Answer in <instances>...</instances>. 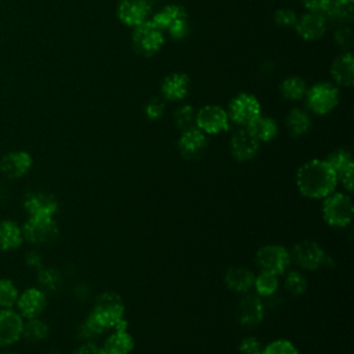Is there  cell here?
<instances>
[{
    "mask_svg": "<svg viewBox=\"0 0 354 354\" xmlns=\"http://www.w3.org/2000/svg\"><path fill=\"white\" fill-rule=\"evenodd\" d=\"M48 354H55V353H48Z\"/></svg>",
    "mask_w": 354,
    "mask_h": 354,
    "instance_id": "47",
    "label": "cell"
},
{
    "mask_svg": "<svg viewBox=\"0 0 354 354\" xmlns=\"http://www.w3.org/2000/svg\"><path fill=\"white\" fill-rule=\"evenodd\" d=\"M322 218L330 227H346L351 223L354 216V207L351 198L343 192H332L324 198Z\"/></svg>",
    "mask_w": 354,
    "mask_h": 354,
    "instance_id": "3",
    "label": "cell"
},
{
    "mask_svg": "<svg viewBox=\"0 0 354 354\" xmlns=\"http://www.w3.org/2000/svg\"><path fill=\"white\" fill-rule=\"evenodd\" d=\"M73 354H102L101 347L97 346L93 342H84L82 346H79Z\"/></svg>",
    "mask_w": 354,
    "mask_h": 354,
    "instance_id": "42",
    "label": "cell"
},
{
    "mask_svg": "<svg viewBox=\"0 0 354 354\" xmlns=\"http://www.w3.org/2000/svg\"><path fill=\"white\" fill-rule=\"evenodd\" d=\"M246 129L259 142H268L278 134L277 123L271 118L261 115L257 116L250 124H248Z\"/></svg>",
    "mask_w": 354,
    "mask_h": 354,
    "instance_id": "27",
    "label": "cell"
},
{
    "mask_svg": "<svg viewBox=\"0 0 354 354\" xmlns=\"http://www.w3.org/2000/svg\"><path fill=\"white\" fill-rule=\"evenodd\" d=\"M326 19H330L336 24H348L353 18L351 4H344L337 0H330L329 4L322 11Z\"/></svg>",
    "mask_w": 354,
    "mask_h": 354,
    "instance_id": "29",
    "label": "cell"
},
{
    "mask_svg": "<svg viewBox=\"0 0 354 354\" xmlns=\"http://www.w3.org/2000/svg\"><path fill=\"white\" fill-rule=\"evenodd\" d=\"M24 207L29 216L54 217L58 212V202L51 194L29 192L24 199Z\"/></svg>",
    "mask_w": 354,
    "mask_h": 354,
    "instance_id": "18",
    "label": "cell"
},
{
    "mask_svg": "<svg viewBox=\"0 0 354 354\" xmlns=\"http://www.w3.org/2000/svg\"><path fill=\"white\" fill-rule=\"evenodd\" d=\"M283 286L293 296H303L307 292V289H308L307 278L303 275V272H300L297 270L289 271L285 275Z\"/></svg>",
    "mask_w": 354,
    "mask_h": 354,
    "instance_id": "33",
    "label": "cell"
},
{
    "mask_svg": "<svg viewBox=\"0 0 354 354\" xmlns=\"http://www.w3.org/2000/svg\"><path fill=\"white\" fill-rule=\"evenodd\" d=\"M48 325L41 321L39 317L29 318L26 322H24L22 328V336L26 337L30 342H41L48 336Z\"/></svg>",
    "mask_w": 354,
    "mask_h": 354,
    "instance_id": "31",
    "label": "cell"
},
{
    "mask_svg": "<svg viewBox=\"0 0 354 354\" xmlns=\"http://www.w3.org/2000/svg\"><path fill=\"white\" fill-rule=\"evenodd\" d=\"M335 170L337 183H342L347 192L353 191L354 187V160L348 151L336 149L325 159Z\"/></svg>",
    "mask_w": 354,
    "mask_h": 354,
    "instance_id": "13",
    "label": "cell"
},
{
    "mask_svg": "<svg viewBox=\"0 0 354 354\" xmlns=\"http://www.w3.org/2000/svg\"><path fill=\"white\" fill-rule=\"evenodd\" d=\"M163 41L162 30L152 21H144L134 28L133 48L140 55L149 57L156 54L162 48Z\"/></svg>",
    "mask_w": 354,
    "mask_h": 354,
    "instance_id": "7",
    "label": "cell"
},
{
    "mask_svg": "<svg viewBox=\"0 0 354 354\" xmlns=\"http://www.w3.org/2000/svg\"><path fill=\"white\" fill-rule=\"evenodd\" d=\"M296 187L299 192L310 199H324L337 185L335 170L326 160L311 159L303 163L296 171Z\"/></svg>",
    "mask_w": 354,
    "mask_h": 354,
    "instance_id": "2",
    "label": "cell"
},
{
    "mask_svg": "<svg viewBox=\"0 0 354 354\" xmlns=\"http://www.w3.org/2000/svg\"><path fill=\"white\" fill-rule=\"evenodd\" d=\"M256 263L260 271L271 272L274 275H282L290 264V254L285 246L270 243L261 246L257 250Z\"/></svg>",
    "mask_w": 354,
    "mask_h": 354,
    "instance_id": "8",
    "label": "cell"
},
{
    "mask_svg": "<svg viewBox=\"0 0 354 354\" xmlns=\"http://www.w3.org/2000/svg\"><path fill=\"white\" fill-rule=\"evenodd\" d=\"M0 354H12V353H0Z\"/></svg>",
    "mask_w": 354,
    "mask_h": 354,
    "instance_id": "46",
    "label": "cell"
},
{
    "mask_svg": "<svg viewBox=\"0 0 354 354\" xmlns=\"http://www.w3.org/2000/svg\"><path fill=\"white\" fill-rule=\"evenodd\" d=\"M22 235L28 242L43 246L53 243L58 238L59 228L54 217L29 216L28 221L22 227Z\"/></svg>",
    "mask_w": 354,
    "mask_h": 354,
    "instance_id": "6",
    "label": "cell"
},
{
    "mask_svg": "<svg viewBox=\"0 0 354 354\" xmlns=\"http://www.w3.org/2000/svg\"><path fill=\"white\" fill-rule=\"evenodd\" d=\"M18 288L10 279H0V307L11 308L18 300Z\"/></svg>",
    "mask_w": 354,
    "mask_h": 354,
    "instance_id": "34",
    "label": "cell"
},
{
    "mask_svg": "<svg viewBox=\"0 0 354 354\" xmlns=\"http://www.w3.org/2000/svg\"><path fill=\"white\" fill-rule=\"evenodd\" d=\"M307 106L317 115H326L339 102V90L330 83H317L306 91Z\"/></svg>",
    "mask_w": 354,
    "mask_h": 354,
    "instance_id": "9",
    "label": "cell"
},
{
    "mask_svg": "<svg viewBox=\"0 0 354 354\" xmlns=\"http://www.w3.org/2000/svg\"><path fill=\"white\" fill-rule=\"evenodd\" d=\"M253 288H254L257 296H260V297H270L274 293H277V290L279 288L278 275L261 271L259 275L254 277Z\"/></svg>",
    "mask_w": 354,
    "mask_h": 354,
    "instance_id": "30",
    "label": "cell"
},
{
    "mask_svg": "<svg viewBox=\"0 0 354 354\" xmlns=\"http://www.w3.org/2000/svg\"><path fill=\"white\" fill-rule=\"evenodd\" d=\"M254 274L250 268L236 266L227 270L224 275V282L227 288L235 293H249L253 289L254 282Z\"/></svg>",
    "mask_w": 354,
    "mask_h": 354,
    "instance_id": "22",
    "label": "cell"
},
{
    "mask_svg": "<svg viewBox=\"0 0 354 354\" xmlns=\"http://www.w3.org/2000/svg\"><path fill=\"white\" fill-rule=\"evenodd\" d=\"M124 301L115 292L102 293L91 313L79 326L80 339L90 342V339L104 333L105 330H127V321L124 318Z\"/></svg>",
    "mask_w": 354,
    "mask_h": 354,
    "instance_id": "1",
    "label": "cell"
},
{
    "mask_svg": "<svg viewBox=\"0 0 354 354\" xmlns=\"http://www.w3.org/2000/svg\"><path fill=\"white\" fill-rule=\"evenodd\" d=\"M155 0H122L118 6L119 19L129 26H138L151 14Z\"/></svg>",
    "mask_w": 354,
    "mask_h": 354,
    "instance_id": "12",
    "label": "cell"
},
{
    "mask_svg": "<svg viewBox=\"0 0 354 354\" xmlns=\"http://www.w3.org/2000/svg\"><path fill=\"white\" fill-rule=\"evenodd\" d=\"M26 259L29 260V263H30V264H35L36 267H39V266H40V257H39L36 253H29Z\"/></svg>",
    "mask_w": 354,
    "mask_h": 354,
    "instance_id": "44",
    "label": "cell"
},
{
    "mask_svg": "<svg viewBox=\"0 0 354 354\" xmlns=\"http://www.w3.org/2000/svg\"><path fill=\"white\" fill-rule=\"evenodd\" d=\"M261 354H299V351L292 342L278 339L263 347Z\"/></svg>",
    "mask_w": 354,
    "mask_h": 354,
    "instance_id": "37",
    "label": "cell"
},
{
    "mask_svg": "<svg viewBox=\"0 0 354 354\" xmlns=\"http://www.w3.org/2000/svg\"><path fill=\"white\" fill-rule=\"evenodd\" d=\"M263 346L254 336H248L241 340L238 346L239 354H261Z\"/></svg>",
    "mask_w": 354,
    "mask_h": 354,
    "instance_id": "38",
    "label": "cell"
},
{
    "mask_svg": "<svg viewBox=\"0 0 354 354\" xmlns=\"http://www.w3.org/2000/svg\"><path fill=\"white\" fill-rule=\"evenodd\" d=\"M285 124L292 137H300L310 130L311 119L307 112L295 108L286 115Z\"/></svg>",
    "mask_w": 354,
    "mask_h": 354,
    "instance_id": "28",
    "label": "cell"
},
{
    "mask_svg": "<svg viewBox=\"0 0 354 354\" xmlns=\"http://www.w3.org/2000/svg\"><path fill=\"white\" fill-rule=\"evenodd\" d=\"M290 261H293L299 268L307 271H315L329 263V256L324 248L314 241H300L293 245L289 252Z\"/></svg>",
    "mask_w": 354,
    "mask_h": 354,
    "instance_id": "4",
    "label": "cell"
},
{
    "mask_svg": "<svg viewBox=\"0 0 354 354\" xmlns=\"http://www.w3.org/2000/svg\"><path fill=\"white\" fill-rule=\"evenodd\" d=\"M134 348V339L127 330H113L101 347L102 354H130Z\"/></svg>",
    "mask_w": 354,
    "mask_h": 354,
    "instance_id": "23",
    "label": "cell"
},
{
    "mask_svg": "<svg viewBox=\"0 0 354 354\" xmlns=\"http://www.w3.org/2000/svg\"><path fill=\"white\" fill-rule=\"evenodd\" d=\"M165 112V101L162 98H151L145 105V113L149 119L156 120Z\"/></svg>",
    "mask_w": 354,
    "mask_h": 354,
    "instance_id": "39",
    "label": "cell"
},
{
    "mask_svg": "<svg viewBox=\"0 0 354 354\" xmlns=\"http://www.w3.org/2000/svg\"><path fill=\"white\" fill-rule=\"evenodd\" d=\"M177 145H178L180 153L185 159L196 160L203 155L207 145V138L203 131H201L198 127L194 126L181 133Z\"/></svg>",
    "mask_w": 354,
    "mask_h": 354,
    "instance_id": "15",
    "label": "cell"
},
{
    "mask_svg": "<svg viewBox=\"0 0 354 354\" xmlns=\"http://www.w3.org/2000/svg\"><path fill=\"white\" fill-rule=\"evenodd\" d=\"M335 40L337 43L339 47H343V48H348L353 43V35H351V30L346 26H342L340 29H337L336 35H335Z\"/></svg>",
    "mask_w": 354,
    "mask_h": 354,
    "instance_id": "41",
    "label": "cell"
},
{
    "mask_svg": "<svg viewBox=\"0 0 354 354\" xmlns=\"http://www.w3.org/2000/svg\"><path fill=\"white\" fill-rule=\"evenodd\" d=\"M330 73L336 83L350 87L354 80V59L350 53L337 57L330 68Z\"/></svg>",
    "mask_w": 354,
    "mask_h": 354,
    "instance_id": "25",
    "label": "cell"
},
{
    "mask_svg": "<svg viewBox=\"0 0 354 354\" xmlns=\"http://www.w3.org/2000/svg\"><path fill=\"white\" fill-rule=\"evenodd\" d=\"M22 315L12 308L0 310V347L14 344L22 336Z\"/></svg>",
    "mask_w": 354,
    "mask_h": 354,
    "instance_id": "16",
    "label": "cell"
},
{
    "mask_svg": "<svg viewBox=\"0 0 354 354\" xmlns=\"http://www.w3.org/2000/svg\"><path fill=\"white\" fill-rule=\"evenodd\" d=\"M195 127L205 134H218L230 129L228 113L217 105H206L195 113Z\"/></svg>",
    "mask_w": 354,
    "mask_h": 354,
    "instance_id": "10",
    "label": "cell"
},
{
    "mask_svg": "<svg viewBox=\"0 0 354 354\" xmlns=\"http://www.w3.org/2000/svg\"><path fill=\"white\" fill-rule=\"evenodd\" d=\"M264 304L260 296L245 293L238 303L236 318L242 326H256L264 319Z\"/></svg>",
    "mask_w": 354,
    "mask_h": 354,
    "instance_id": "14",
    "label": "cell"
},
{
    "mask_svg": "<svg viewBox=\"0 0 354 354\" xmlns=\"http://www.w3.org/2000/svg\"><path fill=\"white\" fill-rule=\"evenodd\" d=\"M296 30L304 40H317L326 30V18L319 11H310L296 22Z\"/></svg>",
    "mask_w": 354,
    "mask_h": 354,
    "instance_id": "21",
    "label": "cell"
},
{
    "mask_svg": "<svg viewBox=\"0 0 354 354\" xmlns=\"http://www.w3.org/2000/svg\"><path fill=\"white\" fill-rule=\"evenodd\" d=\"M174 122L176 126L184 131L187 129H191L195 126V111L191 105L180 106L174 113Z\"/></svg>",
    "mask_w": 354,
    "mask_h": 354,
    "instance_id": "36",
    "label": "cell"
},
{
    "mask_svg": "<svg viewBox=\"0 0 354 354\" xmlns=\"http://www.w3.org/2000/svg\"><path fill=\"white\" fill-rule=\"evenodd\" d=\"M160 30H167L173 39H184L189 32L185 10L178 4H169L151 19Z\"/></svg>",
    "mask_w": 354,
    "mask_h": 354,
    "instance_id": "5",
    "label": "cell"
},
{
    "mask_svg": "<svg viewBox=\"0 0 354 354\" xmlns=\"http://www.w3.org/2000/svg\"><path fill=\"white\" fill-rule=\"evenodd\" d=\"M337 1L344 3V4H351V3H353V0H337Z\"/></svg>",
    "mask_w": 354,
    "mask_h": 354,
    "instance_id": "45",
    "label": "cell"
},
{
    "mask_svg": "<svg viewBox=\"0 0 354 354\" xmlns=\"http://www.w3.org/2000/svg\"><path fill=\"white\" fill-rule=\"evenodd\" d=\"M189 79L184 73H171L162 83V94L166 100H183L188 93Z\"/></svg>",
    "mask_w": 354,
    "mask_h": 354,
    "instance_id": "24",
    "label": "cell"
},
{
    "mask_svg": "<svg viewBox=\"0 0 354 354\" xmlns=\"http://www.w3.org/2000/svg\"><path fill=\"white\" fill-rule=\"evenodd\" d=\"M330 0H301V3L310 10V11H319L322 12L324 8L329 4Z\"/></svg>",
    "mask_w": 354,
    "mask_h": 354,
    "instance_id": "43",
    "label": "cell"
},
{
    "mask_svg": "<svg viewBox=\"0 0 354 354\" xmlns=\"http://www.w3.org/2000/svg\"><path fill=\"white\" fill-rule=\"evenodd\" d=\"M24 241L22 228L11 221L3 220L0 221V249L1 250H12L21 246Z\"/></svg>",
    "mask_w": 354,
    "mask_h": 354,
    "instance_id": "26",
    "label": "cell"
},
{
    "mask_svg": "<svg viewBox=\"0 0 354 354\" xmlns=\"http://www.w3.org/2000/svg\"><path fill=\"white\" fill-rule=\"evenodd\" d=\"M306 91H307V87H306V83L301 77L299 76H292V77H288L285 79L282 83H281V93L285 98L288 100H292V101H296V100H300L301 97L306 95Z\"/></svg>",
    "mask_w": 354,
    "mask_h": 354,
    "instance_id": "32",
    "label": "cell"
},
{
    "mask_svg": "<svg viewBox=\"0 0 354 354\" xmlns=\"http://www.w3.org/2000/svg\"><path fill=\"white\" fill-rule=\"evenodd\" d=\"M257 116H260V104L254 95L242 93L230 102L228 118L234 123L246 127Z\"/></svg>",
    "mask_w": 354,
    "mask_h": 354,
    "instance_id": "11",
    "label": "cell"
},
{
    "mask_svg": "<svg viewBox=\"0 0 354 354\" xmlns=\"http://www.w3.org/2000/svg\"><path fill=\"white\" fill-rule=\"evenodd\" d=\"M275 24L279 26H293L297 22L296 14L289 8H281L274 15Z\"/></svg>",
    "mask_w": 354,
    "mask_h": 354,
    "instance_id": "40",
    "label": "cell"
},
{
    "mask_svg": "<svg viewBox=\"0 0 354 354\" xmlns=\"http://www.w3.org/2000/svg\"><path fill=\"white\" fill-rule=\"evenodd\" d=\"M17 306H18V313L22 317L28 319L36 318L44 311L47 306V297L41 289L29 288L18 296Z\"/></svg>",
    "mask_w": 354,
    "mask_h": 354,
    "instance_id": "19",
    "label": "cell"
},
{
    "mask_svg": "<svg viewBox=\"0 0 354 354\" xmlns=\"http://www.w3.org/2000/svg\"><path fill=\"white\" fill-rule=\"evenodd\" d=\"M32 163L33 159L30 153L25 151H11L1 158L0 170L10 178H19L29 171Z\"/></svg>",
    "mask_w": 354,
    "mask_h": 354,
    "instance_id": "20",
    "label": "cell"
},
{
    "mask_svg": "<svg viewBox=\"0 0 354 354\" xmlns=\"http://www.w3.org/2000/svg\"><path fill=\"white\" fill-rule=\"evenodd\" d=\"M37 281L40 286L46 290H57L61 286L62 278L55 268H41L37 274Z\"/></svg>",
    "mask_w": 354,
    "mask_h": 354,
    "instance_id": "35",
    "label": "cell"
},
{
    "mask_svg": "<svg viewBox=\"0 0 354 354\" xmlns=\"http://www.w3.org/2000/svg\"><path fill=\"white\" fill-rule=\"evenodd\" d=\"M260 148V142L249 133L246 127L234 133L230 140V149L238 162H248L253 159Z\"/></svg>",
    "mask_w": 354,
    "mask_h": 354,
    "instance_id": "17",
    "label": "cell"
}]
</instances>
